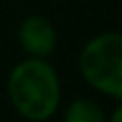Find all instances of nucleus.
<instances>
[{"label": "nucleus", "mask_w": 122, "mask_h": 122, "mask_svg": "<svg viewBox=\"0 0 122 122\" xmlns=\"http://www.w3.org/2000/svg\"><path fill=\"white\" fill-rule=\"evenodd\" d=\"M6 96L20 118L51 120L61 106V79L49 59L26 57L8 71Z\"/></svg>", "instance_id": "1"}, {"label": "nucleus", "mask_w": 122, "mask_h": 122, "mask_svg": "<svg viewBox=\"0 0 122 122\" xmlns=\"http://www.w3.org/2000/svg\"><path fill=\"white\" fill-rule=\"evenodd\" d=\"M81 79L114 102L122 100V35L106 30L83 43L77 57Z\"/></svg>", "instance_id": "2"}, {"label": "nucleus", "mask_w": 122, "mask_h": 122, "mask_svg": "<svg viewBox=\"0 0 122 122\" xmlns=\"http://www.w3.org/2000/svg\"><path fill=\"white\" fill-rule=\"evenodd\" d=\"M16 41L29 57L49 59L57 49V29L47 16L30 14L20 20L16 29Z\"/></svg>", "instance_id": "3"}, {"label": "nucleus", "mask_w": 122, "mask_h": 122, "mask_svg": "<svg viewBox=\"0 0 122 122\" xmlns=\"http://www.w3.org/2000/svg\"><path fill=\"white\" fill-rule=\"evenodd\" d=\"M106 112L96 100L90 98H75L63 110V120L65 122H104Z\"/></svg>", "instance_id": "4"}]
</instances>
